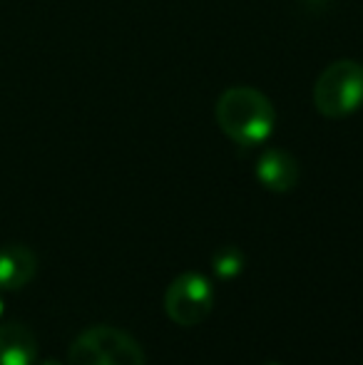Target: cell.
Masks as SVG:
<instances>
[{"mask_svg": "<svg viewBox=\"0 0 363 365\" xmlns=\"http://www.w3.org/2000/svg\"><path fill=\"white\" fill-rule=\"evenodd\" d=\"M217 125L239 147H259L274 132L276 112L264 92L254 87H229L214 107Z\"/></svg>", "mask_w": 363, "mask_h": 365, "instance_id": "1", "label": "cell"}, {"mask_svg": "<svg viewBox=\"0 0 363 365\" xmlns=\"http://www.w3.org/2000/svg\"><path fill=\"white\" fill-rule=\"evenodd\" d=\"M68 365H147L142 346L115 326H90L70 343Z\"/></svg>", "mask_w": 363, "mask_h": 365, "instance_id": "2", "label": "cell"}, {"mask_svg": "<svg viewBox=\"0 0 363 365\" xmlns=\"http://www.w3.org/2000/svg\"><path fill=\"white\" fill-rule=\"evenodd\" d=\"M363 105V65L359 60H336L314 85V107L329 120L354 115Z\"/></svg>", "mask_w": 363, "mask_h": 365, "instance_id": "3", "label": "cell"}, {"mask_svg": "<svg viewBox=\"0 0 363 365\" xmlns=\"http://www.w3.org/2000/svg\"><path fill=\"white\" fill-rule=\"evenodd\" d=\"M165 313L177 326H199L214 308L212 281L199 271H184L165 291Z\"/></svg>", "mask_w": 363, "mask_h": 365, "instance_id": "4", "label": "cell"}, {"mask_svg": "<svg viewBox=\"0 0 363 365\" xmlns=\"http://www.w3.org/2000/svg\"><path fill=\"white\" fill-rule=\"evenodd\" d=\"M301 167L296 157L286 149H267L257 162V179L264 189L274 194H286L299 184Z\"/></svg>", "mask_w": 363, "mask_h": 365, "instance_id": "5", "label": "cell"}, {"mask_svg": "<svg viewBox=\"0 0 363 365\" xmlns=\"http://www.w3.org/2000/svg\"><path fill=\"white\" fill-rule=\"evenodd\" d=\"M38 274V256L25 244L0 249V291H20Z\"/></svg>", "mask_w": 363, "mask_h": 365, "instance_id": "6", "label": "cell"}, {"mask_svg": "<svg viewBox=\"0 0 363 365\" xmlns=\"http://www.w3.org/2000/svg\"><path fill=\"white\" fill-rule=\"evenodd\" d=\"M38 363V341L23 323L0 326V365H35Z\"/></svg>", "mask_w": 363, "mask_h": 365, "instance_id": "7", "label": "cell"}, {"mask_svg": "<svg viewBox=\"0 0 363 365\" xmlns=\"http://www.w3.org/2000/svg\"><path fill=\"white\" fill-rule=\"evenodd\" d=\"M244 264H247V256L237 246H222L212 256V269L219 279H237L244 271Z\"/></svg>", "mask_w": 363, "mask_h": 365, "instance_id": "8", "label": "cell"}, {"mask_svg": "<svg viewBox=\"0 0 363 365\" xmlns=\"http://www.w3.org/2000/svg\"><path fill=\"white\" fill-rule=\"evenodd\" d=\"M306 5H309V8H324V5H329L331 0H304Z\"/></svg>", "mask_w": 363, "mask_h": 365, "instance_id": "9", "label": "cell"}, {"mask_svg": "<svg viewBox=\"0 0 363 365\" xmlns=\"http://www.w3.org/2000/svg\"><path fill=\"white\" fill-rule=\"evenodd\" d=\"M35 365H63L60 361H53V358H48V361H40V363H35Z\"/></svg>", "mask_w": 363, "mask_h": 365, "instance_id": "10", "label": "cell"}, {"mask_svg": "<svg viewBox=\"0 0 363 365\" xmlns=\"http://www.w3.org/2000/svg\"><path fill=\"white\" fill-rule=\"evenodd\" d=\"M3 311H5V301H3V296H0V316H3Z\"/></svg>", "mask_w": 363, "mask_h": 365, "instance_id": "11", "label": "cell"}, {"mask_svg": "<svg viewBox=\"0 0 363 365\" xmlns=\"http://www.w3.org/2000/svg\"><path fill=\"white\" fill-rule=\"evenodd\" d=\"M267 365H284V363H267Z\"/></svg>", "mask_w": 363, "mask_h": 365, "instance_id": "12", "label": "cell"}]
</instances>
